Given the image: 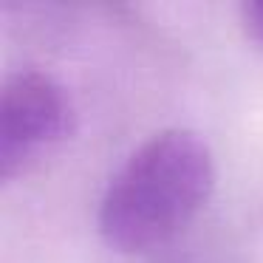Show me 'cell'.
<instances>
[{
  "label": "cell",
  "instance_id": "obj_1",
  "mask_svg": "<svg viewBox=\"0 0 263 263\" xmlns=\"http://www.w3.org/2000/svg\"><path fill=\"white\" fill-rule=\"evenodd\" d=\"M215 187V159L201 133L164 127L144 139L110 176L97 210L105 243L147 252L176 238Z\"/></svg>",
  "mask_w": 263,
  "mask_h": 263
},
{
  "label": "cell",
  "instance_id": "obj_2",
  "mask_svg": "<svg viewBox=\"0 0 263 263\" xmlns=\"http://www.w3.org/2000/svg\"><path fill=\"white\" fill-rule=\"evenodd\" d=\"M74 125V105L60 80L20 68L0 88V178L12 181L57 147Z\"/></svg>",
  "mask_w": 263,
  "mask_h": 263
},
{
  "label": "cell",
  "instance_id": "obj_3",
  "mask_svg": "<svg viewBox=\"0 0 263 263\" xmlns=\"http://www.w3.org/2000/svg\"><path fill=\"white\" fill-rule=\"evenodd\" d=\"M240 23H243L246 34L263 46V0H252V3L240 6Z\"/></svg>",
  "mask_w": 263,
  "mask_h": 263
}]
</instances>
